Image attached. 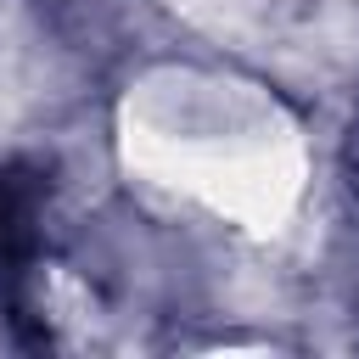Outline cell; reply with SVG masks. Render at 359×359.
I'll use <instances>...</instances> for the list:
<instances>
[{"instance_id": "cell-1", "label": "cell", "mask_w": 359, "mask_h": 359, "mask_svg": "<svg viewBox=\"0 0 359 359\" xmlns=\"http://www.w3.org/2000/svg\"><path fill=\"white\" fill-rule=\"evenodd\" d=\"M39 202H45V180L34 168L0 174V275L28 264V252L39 247Z\"/></svg>"}]
</instances>
